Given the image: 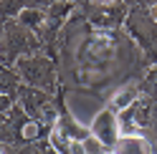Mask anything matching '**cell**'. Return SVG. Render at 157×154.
Returning a JSON list of instances; mask_svg holds the SVG:
<instances>
[{"label": "cell", "instance_id": "6da1fadb", "mask_svg": "<svg viewBox=\"0 0 157 154\" xmlns=\"http://www.w3.org/2000/svg\"><path fill=\"white\" fill-rule=\"evenodd\" d=\"M114 154H150V144H147L144 137H134V134H129V137L117 139Z\"/></svg>", "mask_w": 157, "mask_h": 154}, {"label": "cell", "instance_id": "7a4b0ae2", "mask_svg": "<svg viewBox=\"0 0 157 154\" xmlns=\"http://www.w3.org/2000/svg\"><path fill=\"white\" fill-rule=\"evenodd\" d=\"M51 144H53V149L61 152V154H84L81 144H78L74 137H66L61 129H53L51 131Z\"/></svg>", "mask_w": 157, "mask_h": 154}, {"label": "cell", "instance_id": "3957f363", "mask_svg": "<svg viewBox=\"0 0 157 154\" xmlns=\"http://www.w3.org/2000/svg\"><path fill=\"white\" fill-rule=\"evenodd\" d=\"M94 3H101V5H109V3H114V0H94Z\"/></svg>", "mask_w": 157, "mask_h": 154}, {"label": "cell", "instance_id": "277c9868", "mask_svg": "<svg viewBox=\"0 0 157 154\" xmlns=\"http://www.w3.org/2000/svg\"><path fill=\"white\" fill-rule=\"evenodd\" d=\"M106 154H114V152H106Z\"/></svg>", "mask_w": 157, "mask_h": 154}, {"label": "cell", "instance_id": "5b68a950", "mask_svg": "<svg viewBox=\"0 0 157 154\" xmlns=\"http://www.w3.org/2000/svg\"><path fill=\"white\" fill-rule=\"evenodd\" d=\"M0 154H3V152H0Z\"/></svg>", "mask_w": 157, "mask_h": 154}]
</instances>
